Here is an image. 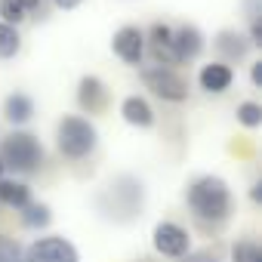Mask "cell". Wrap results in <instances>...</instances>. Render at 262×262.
I'll list each match as a JSON object with an SVG mask.
<instances>
[{
    "instance_id": "1",
    "label": "cell",
    "mask_w": 262,
    "mask_h": 262,
    "mask_svg": "<svg viewBox=\"0 0 262 262\" xmlns=\"http://www.w3.org/2000/svg\"><path fill=\"white\" fill-rule=\"evenodd\" d=\"M182 201H185L191 219L207 231H219L234 216V191H231L228 179L219 173L191 176L182 191Z\"/></svg>"
},
{
    "instance_id": "2",
    "label": "cell",
    "mask_w": 262,
    "mask_h": 262,
    "mask_svg": "<svg viewBox=\"0 0 262 262\" xmlns=\"http://www.w3.org/2000/svg\"><path fill=\"white\" fill-rule=\"evenodd\" d=\"M145 198H148V191H145V182L139 176H133V173H117L99 191L96 207H99V213L105 219H114V222L126 225V222H133V219L142 216Z\"/></svg>"
},
{
    "instance_id": "3",
    "label": "cell",
    "mask_w": 262,
    "mask_h": 262,
    "mask_svg": "<svg viewBox=\"0 0 262 262\" xmlns=\"http://www.w3.org/2000/svg\"><path fill=\"white\" fill-rule=\"evenodd\" d=\"M53 142L62 161L83 164L99 151V126L93 117L83 114H62L53 129Z\"/></svg>"
},
{
    "instance_id": "4",
    "label": "cell",
    "mask_w": 262,
    "mask_h": 262,
    "mask_svg": "<svg viewBox=\"0 0 262 262\" xmlns=\"http://www.w3.org/2000/svg\"><path fill=\"white\" fill-rule=\"evenodd\" d=\"M0 164H4V170H10L19 179L34 176L47 164V145L31 129H10V133L0 139Z\"/></svg>"
},
{
    "instance_id": "5",
    "label": "cell",
    "mask_w": 262,
    "mask_h": 262,
    "mask_svg": "<svg viewBox=\"0 0 262 262\" xmlns=\"http://www.w3.org/2000/svg\"><path fill=\"white\" fill-rule=\"evenodd\" d=\"M136 71H139L142 90H145L151 99H158V102H164V105H185V102H188L191 86H188V77H185L179 68L148 62V65H142V68H136Z\"/></svg>"
},
{
    "instance_id": "6",
    "label": "cell",
    "mask_w": 262,
    "mask_h": 262,
    "mask_svg": "<svg viewBox=\"0 0 262 262\" xmlns=\"http://www.w3.org/2000/svg\"><path fill=\"white\" fill-rule=\"evenodd\" d=\"M191 247H194V234L182 222H176V219H158L151 225V250H155V256L176 262Z\"/></svg>"
},
{
    "instance_id": "7",
    "label": "cell",
    "mask_w": 262,
    "mask_h": 262,
    "mask_svg": "<svg viewBox=\"0 0 262 262\" xmlns=\"http://www.w3.org/2000/svg\"><path fill=\"white\" fill-rule=\"evenodd\" d=\"M25 262H80V250L71 237L43 231L25 244Z\"/></svg>"
},
{
    "instance_id": "8",
    "label": "cell",
    "mask_w": 262,
    "mask_h": 262,
    "mask_svg": "<svg viewBox=\"0 0 262 262\" xmlns=\"http://www.w3.org/2000/svg\"><path fill=\"white\" fill-rule=\"evenodd\" d=\"M74 102L83 117H99L111 108V86L99 74H80L74 86Z\"/></svg>"
},
{
    "instance_id": "9",
    "label": "cell",
    "mask_w": 262,
    "mask_h": 262,
    "mask_svg": "<svg viewBox=\"0 0 262 262\" xmlns=\"http://www.w3.org/2000/svg\"><path fill=\"white\" fill-rule=\"evenodd\" d=\"M111 53L126 68H142L145 65V28L126 22L111 34Z\"/></svg>"
},
{
    "instance_id": "10",
    "label": "cell",
    "mask_w": 262,
    "mask_h": 262,
    "mask_svg": "<svg viewBox=\"0 0 262 262\" xmlns=\"http://www.w3.org/2000/svg\"><path fill=\"white\" fill-rule=\"evenodd\" d=\"M207 34L194 25V22H179L173 25V56H176V68L182 65H194L204 59L207 53Z\"/></svg>"
},
{
    "instance_id": "11",
    "label": "cell",
    "mask_w": 262,
    "mask_h": 262,
    "mask_svg": "<svg viewBox=\"0 0 262 262\" xmlns=\"http://www.w3.org/2000/svg\"><path fill=\"white\" fill-rule=\"evenodd\" d=\"M117 114L133 129H155V123H158V111L145 93H126L117 105Z\"/></svg>"
},
{
    "instance_id": "12",
    "label": "cell",
    "mask_w": 262,
    "mask_h": 262,
    "mask_svg": "<svg viewBox=\"0 0 262 262\" xmlns=\"http://www.w3.org/2000/svg\"><path fill=\"white\" fill-rule=\"evenodd\" d=\"M213 50H216V59L225 62V65H231V68L241 65V62H247L250 53H253L247 34L237 31V28H219L213 34Z\"/></svg>"
},
{
    "instance_id": "13",
    "label": "cell",
    "mask_w": 262,
    "mask_h": 262,
    "mask_svg": "<svg viewBox=\"0 0 262 262\" xmlns=\"http://www.w3.org/2000/svg\"><path fill=\"white\" fill-rule=\"evenodd\" d=\"M145 59H151L155 65L176 68V56H173V25L170 22H151L145 28Z\"/></svg>"
},
{
    "instance_id": "14",
    "label": "cell",
    "mask_w": 262,
    "mask_h": 262,
    "mask_svg": "<svg viewBox=\"0 0 262 262\" xmlns=\"http://www.w3.org/2000/svg\"><path fill=\"white\" fill-rule=\"evenodd\" d=\"M234 86V68L219 62V59H210L198 68V90L207 93V96H225L228 90Z\"/></svg>"
},
{
    "instance_id": "15",
    "label": "cell",
    "mask_w": 262,
    "mask_h": 262,
    "mask_svg": "<svg viewBox=\"0 0 262 262\" xmlns=\"http://www.w3.org/2000/svg\"><path fill=\"white\" fill-rule=\"evenodd\" d=\"M37 114V102L34 96L22 93V90H13L7 99H4V120L13 126V129H25Z\"/></svg>"
},
{
    "instance_id": "16",
    "label": "cell",
    "mask_w": 262,
    "mask_h": 262,
    "mask_svg": "<svg viewBox=\"0 0 262 262\" xmlns=\"http://www.w3.org/2000/svg\"><path fill=\"white\" fill-rule=\"evenodd\" d=\"M31 201H34V191H31V185L25 179H19V176H4L0 179V207L19 213Z\"/></svg>"
},
{
    "instance_id": "17",
    "label": "cell",
    "mask_w": 262,
    "mask_h": 262,
    "mask_svg": "<svg viewBox=\"0 0 262 262\" xmlns=\"http://www.w3.org/2000/svg\"><path fill=\"white\" fill-rule=\"evenodd\" d=\"M40 10H43V0H0V22L22 28Z\"/></svg>"
},
{
    "instance_id": "18",
    "label": "cell",
    "mask_w": 262,
    "mask_h": 262,
    "mask_svg": "<svg viewBox=\"0 0 262 262\" xmlns=\"http://www.w3.org/2000/svg\"><path fill=\"white\" fill-rule=\"evenodd\" d=\"M53 219H56V216H53V207H50V204H43V201H31L25 210H19V222H22V228L34 231V234L50 231Z\"/></svg>"
},
{
    "instance_id": "19",
    "label": "cell",
    "mask_w": 262,
    "mask_h": 262,
    "mask_svg": "<svg viewBox=\"0 0 262 262\" xmlns=\"http://www.w3.org/2000/svg\"><path fill=\"white\" fill-rule=\"evenodd\" d=\"M225 262H262V244L256 237H237L228 244Z\"/></svg>"
},
{
    "instance_id": "20",
    "label": "cell",
    "mask_w": 262,
    "mask_h": 262,
    "mask_svg": "<svg viewBox=\"0 0 262 262\" xmlns=\"http://www.w3.org/2000/svg\"><path fill=\"white\" fill-rule=\"evenodd\" d=\"M22 53V28L0 22V62H13Z\"/></svg>"
},
{
    "instance_id": "21",
    "label": "cell",
    "mask_w": 262,
    "mask_h": 262,
    "mask_svg": "<svg viewBox=\"0 0 262 262\" xmlns=\"http://www.w3.org/2000/svg\"><path fill=\"white\" fill-rule=\"evenodd\" d=\"M234 120H237V126H244V129H259V126H262V105H259L256 99L237 102Z\"/></svg>"
},
{
    "instance_id": "22",
    "label": "cell",
    "mask_w": 262,
    "mask_h": 262,
    "mask_svg": "<svg viewBox=\"0 0 262 262\" xmlns=\"http://www.w3.org/2000/svg\"><path fill=\"white\" fill-rule=\"evenodd\" d=\"M0 262H25V244L7 231H0Z\"/></svg>"
},
{
    "instance_id": "23",
    "label": "cell",
    "mask_w": 262,
    "mask_h": 262,
    "mask_svg": "<svg viewBox=\"0 0 262 262\" xmlns=\"http://www.w3.org/2000/svg\"><path fill=\"white\" fill-rule=\"evenodd\" d=\"M176 262H225L216 250H210V247H191L182 259H176Z\"/></svg>"
},
{
    "instance_id": "24",
    "label": "cell",
    "mask_w": 262,
    "mask_h": 262,
    "mask_svg": "<svg viewBox=\"0 0 262 262\" xmlns=\"http://www.w3.org/2000/svg\"><path fill=\"white\" fill-rule=\"evenodd\" d=\"M250 83H253L256 90L262 86V59H253V62H250Z\"/></svg>"
},
{
    "instance_id": "25",
    "label": "cell",
    "mask_w": 262,
    "mask_h": 262,
    "mask_svg": "<svg viewBox=\"0 0 262 262\" xmlns=\"http://www.w3.org/2000/svg\"><path fill=\"white\" fill-rule=\"evenodd\" d=\"M50 4H53L56 10H62V13H74V10L83 4V0H50Z\"/></svg>"
},
{
    "instance_id": "26",
    "label": "cell",
    "mask_w": 262,
    "mask_h": 262,
    "mask_svg": "<svg viewBox=\"0 0 262 262\" xmlns=\"http://www.w3.org/2000/svg\"><path fill=\"white\" fill-rule=\"evenodd\" d=\"M250 201H253V204H262V182H259V179L250 185Z\"/></svg>"
},
{
    "instance_id": "27",
    "label": "cell",
    "mask_w": 262,
    "mask_h": 262,
    "mask_svg": "<svg viewBox=\"0 0 262 262\" xmlns=\"http://www.w3.org/2000/svg\"><path fill=\"white\" fill-rule=\"evenodd\" d=\"M4 176H7V170H4V164H0V179H4Z\"/></svg>"
}]
</instances>
